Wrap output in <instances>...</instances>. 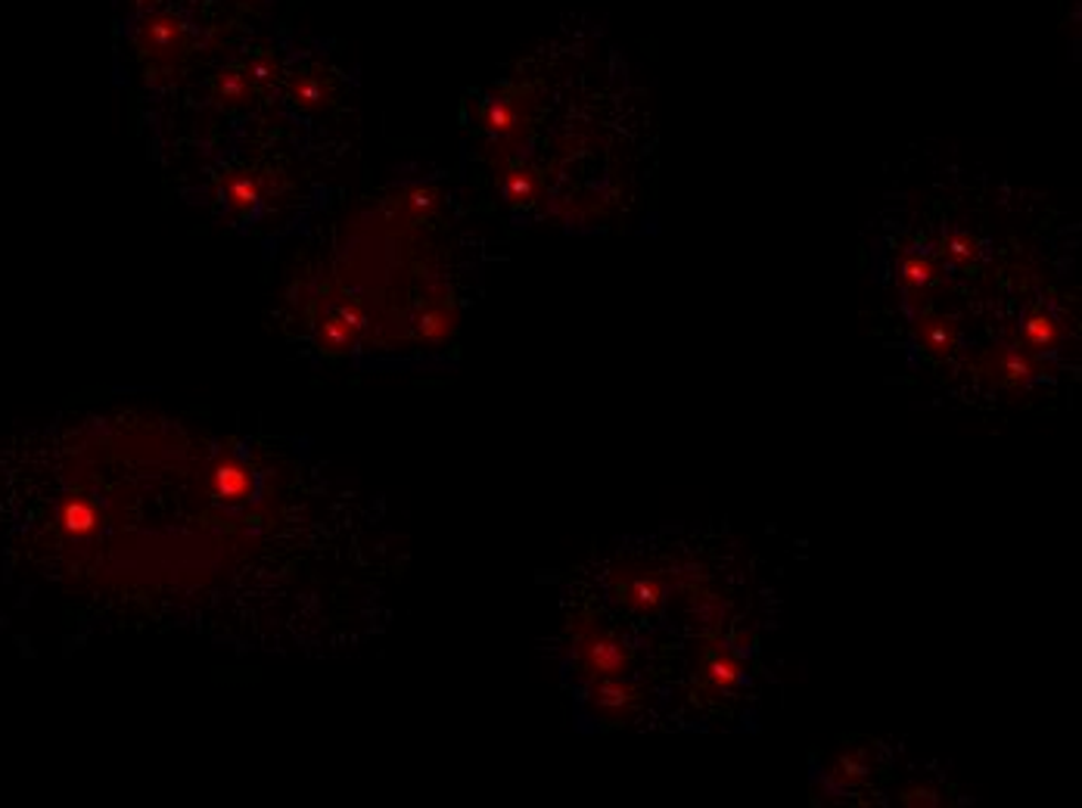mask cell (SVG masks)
<instances>
[{
	"label": "cell",
	"mask_w": 1082,
	"mask_h": 808,
	"mask_svg": "<svg viewBox=\"0 0 1082 808\" xmlns=\"http://www.w3.org/2000/svg\"><path fill=\"white\" fill-rule=\"evenodd\" d=\"M1001 202V200H998ZM998 202H933L924 224H883L871 249V284L893 305L899 349L917 368L967 380L970 398H1046L1076 349L1070 255L1020 243L996 224Z\"/></svg>",
	"instance_id": "6da1fadb"
}]
</instances>
